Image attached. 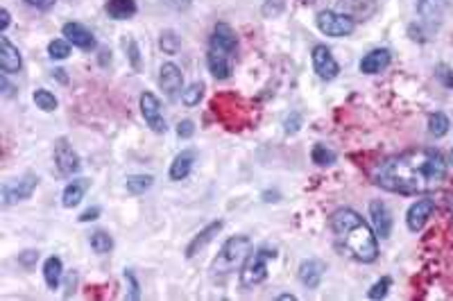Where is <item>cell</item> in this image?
I'll use <instances>...</instances> for the list:
<instances>
[{
	"instance_id": "obj_8",
	"label": "cell",
	"mask_w": 453,
	"mask_h": 301,
	"mask_svg": "<svg viewBox=\"0 0 453 301\" xmlns=\"http://www.w3.org/2000/svg\"><path fill=\"white\" fill-rule=\"evenodd\" d=\"M138 105H140V114H143V120H145V125L152 129L155 134H166V118L164 114H161V102H159V98L155 93H140V100H138Z\"/></svg>"
},
{
	"instance_id": "obj_3",
	"label": "cell",
	"mask_w": 453,
	"mask_h": 301,
	"mask_svg": "<svg viewBox=\"0 0 453 301\" xmlns=\"http://www.w3.org/2000/svg\"><path fill=\"white\" fill-rule=\"evenodd\" d=\"M251 254V240L249 236H231L227 243L220 247V252L211 265V274L214 276H227L234 269L243 267L247 256Z\"/></svg>"
},
{
	"instance_id": "obj_16",
	"label": "cell",
	"mask_w": 453,
	"mask_h": 301,
	"mask_svg": "<svg viewBox=\"0 0 453 301\" xmlns=\"http://www.w3.org/2000/svg\"><path fill=\"white\" fill-rule=\"evenodd\" d=\"M447 0H417V14L428 27H438L445 18Z\"/></svg>"
},
{
	"instance_id": "obj_7",
	"label": "cell",
	"mask_w": 453,
	"mask_h": 301,
	"mask_svg": "<svg viewBox=\"0 0 453 301\" xmlns=\"http://www.w3.org/2000/svg\"><path fill=\"white\" fill-rule=\"evenodd\" d=\"M209 50H214V53H220V55H227L231 59H236L238 36H236L234 29H231V25L218 23L214 27V32H211V39H209Z\"/></svg>"
},
{
	"instance_id": "obj_9",
	"label": "cell",
	"mask_w": 453,
	"mask_h": 301,
	"mask_svg": "<svg viewBox=\"0 0 453 301\" xmlns=\"http://www.w3.org/2000/svg\"><path fill=\"white\" fill-rule=\"evenodd\" d=\"M55 163L57 170L66 177H73L82 168V159L75 152V147L68 143V138H59L55 143Z\"/></svg>"
},
{
	"instance_id": "obj_35",
	"label": "cell",
	"mask_w": 453,
	"mask_h": 301,
	"mask_svg": "<svg viewBox=\"0 0 453 301\" xmlns=\"http://www.w3.org/2000/svg\"><path fill=\"white\" fill-rule=\"evenodd\" d=\"M435 77H438L440 82L445 84L447 88H451V91H453V70H451L447 64H440V66H435Z\"/></svg>"
},
{
	"instance_id": "obj_37",
	"label": "cell",
	"mask_w": 453,
	"mask_h": 301,
	"mask_svg": "<svg viewBox=\"0 0 453 301\" xmlns=\"http://www.w3.org/2000/svg\"><path fill=\"white\" fill-rule=\"evenodd\" d=\"M125 279L129 281V299H140V293H138V281L134 276L132 269H125Z\"/></svg>"
},
{
	"instance_id": "obj_23",
	"label": "cell",
	"mask_w": 453,
	"mask_h": 301,
	"mask_svg": "<svg viewBox=\"0 0 453 301\" xmlns=\"http://www.w3.org/2000/svg\"><path fill=\"white\" fill-rule=\"evenodd\" d=\"M105 9L109 18H114V21H127V18H132L138 12L136 0H109Z\"/></svg>"
},
{
	"instance_id": "obj_42",
	"label": "cell",
	"mask_w": 453,
	"mask_h": 301,
	"mask_svg": "<svg viewBox=\"0 0 453 301\" xmlns=\"http://www.w3.org/2000/svg\"><path fill=\"white\" fill-rule=\"evenodd\" d=\"M9 27V12L7 9H0V32H5Z\"/></svg>"
},
{
	"instance_id": "obj_19",
	"label": "cell",
	"mask_w": 453,
	"mask_h": 301,
	"mask_svg": "<svg viewBox=\"0 0 453 301\" xmlns=\"http://www.w3.org/2000/svg\"><path fill=\"white\" fill-rule=\"evenodd\" d=\"M388 66H390V53L386 48L372 50V53H367L358 64L360 73H365V75H376V73H381V70H386Z\"/></svg>"
},
{
	"instance_id": "obj_32",
	"label": "cell",
	"mask_w": 453,
	"mask_h": 301,
	"mask_svg": "<svg viewBox=\"0 0 453 301\" xmlns=\"http://www.w3.org/2000/svg\"><path fill=\"white\" fill-rule=\"evenodd\" d=\"M179 36L173 32V29H166V32H161V39H159V48L164 50L166 55H177L179 53Z\"/></svg>"
},
{
	"instance_id": "obj_31",
	"label": "cell",
	"mask_w": 453,
	"mask_h": 301,
	"mask_svg": "<svg viewBox=\"0 0 453 301\" xmlns=\"http://www.w3.org/2000/svg\"><path fill=\"white\" fill-rule=\"evenodd\" d=\"M202 95H204V84L202 82H193L186 88V91H181V102H184L186 107H195V105H199Z\"/></svg>"
},
{
	"instance_id": "obj_27",
	"label": "cell",
	"mask_w": 453,
	"mask_h": 301,
	"mask_svg": "<svg viewBox=\"0 0 453 301\" xmlns=\"http://www.w3.org/2000/svg\"><path fill=\"white\" fill-rule=\"evenodd\" d=\"M449 127H451V120L442 112H435V114L428 116V134L431 136L442 138V136L449 132Z\"/></svg>"
},
{
	"instance_id": "obj_20",
	"label": "cell",
	"mask_w": 453,
	"mask_h": 301,
	"mask_svg": "<svg viewBox=\"0 0 453 301\" xmlns=\"http://www.w3.org/2000/svg\"><path fill=\"white\" fill-rule=\"evenodd\" d=\"M193 163H195L193 149H184V152H179L173 159V163H170V179H173V182H184V179L190 175V170H193Z\"/></svg>"
},
{
	"instance_id": "obj_33",
	"label": "cell",
	"mask_w": 453,
	"mask_h": 301,
	"mask_svg": "<svg viewBox=\"0 0 453 301\" xmlns=\"http://www.w3.org/2000/svg\"><path fill=\"white\" fill-rule=\"evenodd\" d=\"M390 286H392V279H390V276H383V279H379V281H376V283L369 288L367 297H369V299H383V297L388 295Z\"/></svg>"
},
{
	"instance_id": "obj_10",
	"label": "cell",
	"mask_w": 453,
	"mask_h": 301,
	"mask_svg": "<svg viewBox=\"0 0 453 301\" xmlns=\"http://www.w3.org/2000/svg\"><path fill=\"white\" fill-rule=\"evenodd\" d=\"M313 70L317 73L320 79H324V82H331V79H336L340 75V66L336 62V57L331 55V50L327 46H315L313 48Z\"/></svg>"
},
{
	"instance_id": "obj_30",
	"label": "cell",
	"mask_w": 453,
	"mask_h": 301,
	"mask_svg": "<svg viewBox=\"0 0 453 301\" xmlns=\"http://www.w3.org/2000/svg\"><path fill=\"white\" fill-rule=\"evenodd\" d=\"M48 55L50 59H57V62H64L70 55V44L68 39H55V41L48 44Z\"/></svg>"
},
{
	"instance_id": "obj_36",
	"label": "cell",
	"mask_w": 453,
	"mask_h": 301,
	"mask_svg": "<svg viewBox=\"0 0 453 301\" xmlns=\"http://www.w3.org/2000/svg\"><path fill=\"white\" fill-rule=\"evenodd\" d=\"M195 134V125H193V120H181V123L177 125V136L179 138H190Z\"/></svg>"
},
{
	"instance_id": "obj_39",
	"label": "cell",
	"mask_w": 453,
	"mask_h": 301,
	"mask_svg": "<svg viewBox=\"0 0 453 301\" xmlns=\"http://www.w3.org/2000/svg\"><path fill=\"white\" fill-rule=\"evenodd\" d=\"M37 260H39V252H32V249H29V252H23L21 256H18V263L25 265V267H32Z\"/></svg>"
},
{
	"instance_id": "obj_40",
	"label": "cell",
	"mask_w": 453,
	"mask_h": 301,
	"mask_svg": "<svg viewBox=\"0 0 453 301\" xmlns=\"http://www.w3.org/2000/svg\"><path fill=\"white\" fill-rule=\"evenodd\" d=\"M100 215V206H93V208H86L82 215H79V222H93Z\"/></svg>"
},
{
	"instance_id": "obj_13",
	"label": "cell",
	"mask_w": 453,
	"mask_h": 301,
	"mask_svg": "<svg viewBox=\"0 0 453 301\" xmlns=\"http://www.w3.org/2000/svg\"><path fill=\"white\" fill-rule=\"evenodd\" d=\"M369 218H372V229L376 232L379 238H390L392 234V213L390 208L386 206V202H381V199H374V202H369Z\"/></svg>"
},
{
	"instance_id": "obj_26",
	"label": "cell",
	"mask_w": 453,
	"mask_h": 301,
	"mask_svg": "<svg viewBox=\"0 0 453 301\" xmlns=\"http://www.w3.org/2000/svg\"><path fill=\"white\" fill-rule=\"evenodd\" d=\"M310 159H313V163H315V166L327 168V166H334V163H336L338 154H336L334 149H331L329 145L317 143V145H313V152H310Z\"/></svg>"
},
{
	"instance_id": "obj_34",
	"label": "cell",
	"mask_w": 453,
	"mask_h": 301,
	"mask_svg": "<svg viewBox=\"0 0 453 301\" xmlns=\"http://www.w3.org/2000/svg\"><path fill=\"white\" fill-rule=\"evenodd\" d=\"M284 0H265L263 5V16L265 18H277L281 12H284Z\"/></svg>"
},
{
	"instance_id": "obj_17",
	"label": "cell",
	"mask_w": 453,
	"mask_h": 301,
	"mask_svg": "<svg viewBox=\"0 0 453 301\" xmlns=\"http://www.w3.org/2000/svg\"><path fill=\"white\" fill-rule=\"evenodd\" d=\"M62 34L68 39V44H73L79 50H93L96 48V36L91 29H86L82 23H66L62 27Z\"/></svg>"
},
{
	"instance_id": "obj_41",
	"label": "cell",
	"mask_w": 453,
	"mask_h": 301,
	"mask_svg": "<svg viewBox=\"0 0 453 301\" xmlns=\"http://www.w3.org/2000/svg\"><path fill=\"white\" fill-rule=\"evenodd\" d=\"M29 7H37V9H50L57 0H25Z\"/></svg>"
},
{
	"instance_id": "obj_15",
	"label": "cell",
	"mask_w": 453,
	"mask_h": 301,
	"mask_svg": "<svg viewBox=\"0 0 453 301\" xmlns=\"http://www.w3.org/2000/svg\"><path fill=\"white\" fill-rule=\"evenodd\" d=\"M324 272H327V265L322 263V260H317V258L301 260V265H299V281L308 290H315V288H320L322 279H324Z\"/></svg>"
},
{
	"instance_id": "obj_1",
	"label": "cell",
	"mask_w": 453,
	"mask_h": 301,
	"mask_svg": "<svg viewBox=\"0 0 453 301\" xmlns=\"http://www.w3.org/2000/svg\"><path fill=\"white\" fill-rule=\"evenodd\" d=\"M374 184L397 195H424L447 179V161L431 147H412L392 154L374 168Z\"/></svg>"
},
{
	"instance_id": "obj_24",
	"label": "cell",
	"mask_w": 453,
	"mask_h": 301,
	"mask_svg": "<svg viewBox=\"0 0 453 301\" xmlns=\"http://www.w3.org/2000/svg\"><path fill=\"white\" fill-rule=\"evenodd\" d=\"M62 274H64L62 258H57V256L46 258V263H44V279H46V286L50 290H57L59 288V283H62Z\"/></svg>"
},
{
	"instance_id": "obj_2",
	"label": "cell",
	"mask_w": 453,
	"mask_h": 301,
	"mask_svg": "<svg viewBox=\"0 0 453 301\" xmlns=\"http://www.w3.org/2000/svg\"><path fill=\"white\" fill-rule=\"evenodd\" d=\"M331 232L360 263H374L379 258V236L354 208H338L331 215Z\"/></svg>"
},
{
	"instance_id": "obj_21",
	"label": "cell",
	"mask_w": 453,
	"mask_h": 301,
	"mask_svg": "<svg viewBox=\"0 0 453 301\" xmlns=\"http://www.w3.org/2000/svg\"><path fill=\"white\" fill-rule=\"evenodd\" d=\"M88 186H91L88 179H73V182H68L66 188H64V193H62V206L64 208L77 206L84 199Z\"/></svg>"
},
{
	"instance_id": "obj_14",
	"label": "cell",
	"mask_w": 453,
	"mask_h": 301,
	"mask_svg": "<svg viewBox=\"0 0 453 301\" xmlns=\"http://www.w3.org/2000/svg\"><path fill=\"white\" fill-rule=\"evenodd\" d=\"M21 68H23L21 53H18V48L3 34L0 36V70H3L5 75H14Z\"/></svg>"
},
{
	"instance_id": "obj_12",
	"label": "cell",
	"mask_w": 453,
	"mask_h": 301,
	"mask_svg": "<svg viewBox=\"0 0 453 301\" xmlns=\"http://www.w3.org/2000/svg\"><path fill=\"white\" fill-rule=\"evenodd\" d=\"M433 210H435V202L433 199H417L415 204H410L406 213V227L412 234L421 232L424 225L428 222V218L433 215Z\"/></svg>"
},
{
	"instance_id": "obj_22",
	"label": "cell",
	"mask_w": 453,
	"mask_h": 301,
	"mask_svg": "<svg viewBox=\"0 0 453 301\" xmlns=\"http://www.w3.org/2000/svg\"><path fill=\"white\" fill-rule=\"evenodd\" d=\"M206 64H209L211 75H214L216 79H229L231 70H234V59L227 57V55L214 53V50H209L206 53Z\"/></svg>"
},
{
	"instance_id": "obj_6",
	"label": "cell",
	"mask_w": 453,
	"mask_h": 301,
	"mask_svg": "<svg viewBox=\"0 0 453 301\" xmlns=\"http://www.w3.org/2000/svg\"><path fill=\"white\" fill-rule=\"evenodd\" d=\"M39 186V177L34 173H25L21 179H12V182L3 184V204L12 206L16 202H23V199H29L32 193Z\"/></svg>"
},
{
	"instance_id": "obj_29",
	"label": "cell",
	"mask_w": 453,
	"mask_h": 301,
	"mask_svg": "<svg viewBox=\"0 0 453 301\" xmlns=\"http://www.w3.org/2000/svg\"><path fill=\"white\" fill-rule=\"evenodd\" d=\"M32 100H34V105L41 109V112H46V114H50V112H55L57 109V98H55V93H50V91H46V88H37L34 91V95H32Z\"/></svg>"
},
{
	"instance_id": "obj_43",
	"label": "cell",
	"mask_w": 453,
	"mask_h": 301,
	"mask_svg": "<svg viewBox=\"0 0 453 301\" xmlns=\"http://www.w3.org/2000/svg\"><path fill=\"white\" fill-rule=\"evenodd\" d=\"M451 163H453V149H451Z\"/></svg>"
},
{
	"instance_id": "obj_11",
	"label": "cell",
	"mask_w": 453,
	"mask_h": 301,
	"mask_svg": "<svg viewBox=\"0 0 453 301\" xmlns=\"http://www.w3.org/2000/svg\"><path fill=\"white\" fill-rule=\"evenodd\" d=\"M159 86L164 88L170 100H175L181 91H184V75H181V68L175 66L173 62L161 66V70H159Z\"/></svg>"
},
{
	"instance_id": "obj_5",
	"label": "cell",
	"mask_w": 453,
	"mask_h": 301,
	"mask_svg": "<svg viewBox=\"0 0 453 301\" xmlns=\"http://www.w3.org/2000/svg\"><path fill=\"white\" fill-rule=\"evenodd\" d=\"M315 23H317V29L322 34L334 36V39L349 36L356 29L354 18H351L349 14L334 12V9H322V12L317 14V18H315Z\"/></svg>"
},
{
	"instance_id": "obj_25",
	"label": "cell",
	"mask_w": 453,
	"mask_h": 301,
	"mask_svg": "<svg viewBox=\"0 0 453 301\" xmlns=\"http://www.w3.org/2000/svg\"><path fill=\"white\" fill-rule=\"evenodd\" d=\"M155 184V177L152 175H129L127 177V193L132 195H143L145 190H150Z\"/></svg>"
},
{
	"instance_id": "obj_4",
	"label": "cell",
	"mask_w": 453,
	"mask_h": 301,
	"mask_svg": "<svg viewBox=\"0 0 453 301\" xmlns=\"http://www.w3.org/2000/svg\"><path fill=\"white\" fill-rule=\"evenodd\" d=\"M277 258V252L270 247H261L256 252H251L247 260L240 267V286L245 290L261 286L268 279V263Z\"/></svg>"
},
{
	"instance_id": "obj_38",
	"label": "cell",
	"mask_w": 453,
	"mask_h": 301,
	"mask_svg": "<svg viewBox=\"0 0 453 301\" xmlns=\"http://www.w3.org/2000/svg\"><path fill=\"white\" fill-rule=\"evenodd\" d=\"M125 48H129V59H132V66L138 68L140 66V59H138V48L134 39H125Z\"/></svg>"
},
{
	"instance_id": "obj_18",
	"label": "cell",
	"mask_w": 453,
	"mask_h": 301,
	"mask_svg": "<svg viewBox=\"0 0 453 301\" xmlns=\"http://www.w3.org/2000/svg\"><path fill=\"white\" fill-rule=\"evenodd\" d=\"M223 227H225V222L223 220H216V222H211V225H206L202 232H199L193 240L188 243V247H186V258H193V256H197L202 249L214 240L220 232H223Z\"/></svg>"
},
{
	"instance_id": "obj_28",
	"label": "cell",
	"mask_w": 453,
	"mask_h": 301,
	"mask_svg": "<svg viewBox=\"0 0 453 301\" xmlns=\"http://www.w3.org/2000/svg\"><path fill=\"white\" fill-rule=\"evenodd\" d=\"M91 249H93L96 254L105 256V254H109V252L114 249V238L109 236L107 232H96V234H91Z\"/></svg>"
}]
</instances>
